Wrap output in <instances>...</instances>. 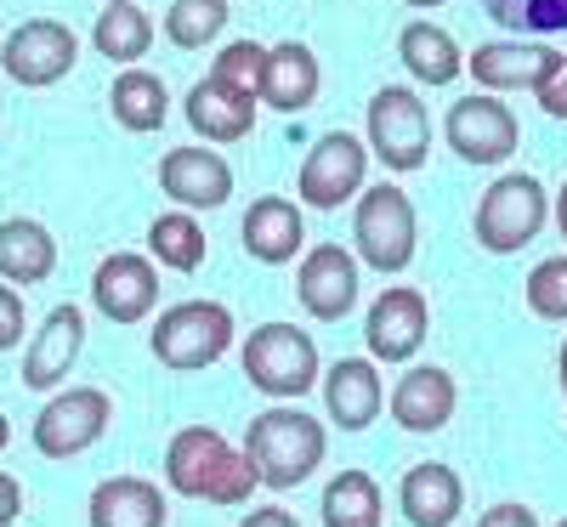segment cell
<instances>
[{
  "label": "cell",
  "instance_id": "8fae6325",
  "mask_svg": "<svg viewBox=\"0 0 567 527\" xmlns=\"http://www.w3.org/2000/svg\"><path fill=\"white\" fill-rule=\"evenodd\" d=\"M74 63H80V34L58 18H29L7 34V45H0V69H7V80L23 85V91H45V85L69 80Z\"/></svg>",
  "mask_w": 567,
  "mask_h": 527
},
{
  "label": "cell",
  "instance_id": "484cf974",
  "mask_svg": "<svg viewBox=\"0 0 567 527\" xmlns=\"http://www.w3.org/2000/svg\"><path fill=\"white\" fill-rule=\"evenodd\" d=\"M58 272V238L45 221L34 216H7L0 221V278L29 290V283H45Z\"/></svg>",
  "mask_w": 567,
  "mask_h": 527
},
{
  "label": "cell",
  "instance_id": "f1b7e54d",
  "mask_svg": "<svg viewBox=\"0 0 567 527\" xmlns=\"http://www.w3.org/2000/svg\"><path fill=\"white\" fill-rule=\"evenodd\" d=\"M323 527H381L386 521V499H381V483H374L369 471H341L329 476L323 488Z\"/></svg>",
  "mask_w": 567,
  "mask_h": 527
},
{
  "label": "cell",
  "instance_id": "4316f807",
  "mask_svg": "<svg viewBox=\"0 0 567 527\" xmlns=\"http://www.w3.org/2000/svg\"><path fill=\"white\" fill-rule=\"evenodd\" d=\"M109 114H114V125L131 131V136H154V131H165V120H171V91H165L159 74H148V69L131 63V69H120L114 85H109Z\"/></svg>",
  "mask_w": 567,
  "mask_h": 527
},
{
  "label": "cell",
  "instance_id": "74e56055",
  "mask_svg": "<svg viewBox=\"0 0 567 527\" xmlns=\"http://www.w3.org/2000/svg\"><path fill=\"white\" fill-rule=\"evenodd\" d=\"M18 510H23V483H18L12 471H0V527H12Z\"/></svg>",
  "mask_w": 567,
  "mask_h": 527
},
{
  "label": "cell",
  "instance_id": "5bb4252c",
  "mask_svg": "<svg viewBox=\"0 0 567 527\" xmlns=\"http://www.w3.org/2000/svg\"><path fill=\"white\" fill-rule=\"evenodd\" d=\"M91 307L109 323H142L159 307V261L142 250H114L91 272Z\"/></svg>",
  "mask_w": 567,
  "mask_h": 527
},
{
  "label": "cell",
  "instance_id": "ffe728a7",
  "mask_svg": "<svg viewBox=\"0 0 567 527\" xmlns=\"http://www.w3.org/2000/svg\"><path fill=\"white\" fill-rule=\"evenodd\" d=\"M256 97H245V91H233L221 80H194L182 97V120L194 125L199 142H210V148H227V142H245L256 131Z\"/></svg>",
  "mask_w": 567,
  "mask_h": 527
},
{
  "label": "cell",
  "instance_id": "836d02e7",
  "mask_svg": "<svg viewBox=\"0 0 567 527\" xmlns=\"http://www.w3.org/2000/svg\"><path fill=\"white\" fill-rule=\"evenodd\" d=\"M523 301L539 323H567V256H545L528 283H523Z\"/></svg>",
  "mask_w": 567,
  "mask_h": 527
},
{
  "label": "cell",
  "instance_id": "f35d334b",
  "mask_svg": "<svg viewBox=\"0 0 567 527\" xmlns=\"http://www.w3.org/2000/svg\"><path fill=\"white\" fill-rule=\"evenodd\" d=\"M239 527H301L290 510H284V505H261V510H245V521Z\"/></svg>",
  "mask_w": 567,
  "mask_h": 527
},
{
  "label": "cell",
  "instance_id": "8d00e7d4",
  "mask_svg": "<svg viewBox=\"0 0 567 527\" xmlns=\"http://www.w3.org/2000/svg\"><path fill=\"white\" fill-rule=\"evenodd\" d=\"M477 527H539V510H528V505H494V510L477 516Z\"/></svg>",
  "mask_w": 567,
  "mask_h": 527
},
{
  "label": "cell",
  "instance_id": "1f68e13d",
  "mask_svg": "<svg viewBox=\"0 0 567 527\" xmlns=\"http://www.w3.org/2000/svg\"><path fill=\"white\" fill-rule=\"evenodd\" d=\"M477 7L511 34H567V0H477Z\"/></svg>",
  "mask_w": 567,
  "mask_h": 527
},
{
  "label": "cell",
  "instance_id": "2e32d148",
  "mask_svg": "<svg viewBox=\"0 0 567 527\" xmlns=\"http://www.w3.org/2000/svg\"><path fill=\"white\" fill-rule=\"evenodd\" d=\"M561 52L539 40H483L477 52H465V74L477 80V91H494V97H511V91H534L550 69H556Z\"/></svg>",
  "mask_w": 567,
  "mask_h": 527
},
{
  "label": "cell",
  "instance_id": "603a6c76",
  "mask_svg": "<svg viewBox=\"0 0 567 527\" xmlns=\"http://www.w3.org/2000/svg\"><path fill=\"white\" fill-rule=\"evenodd\" d=\"M91 527H165L171 521V499L159 494V483L148 476H103L85 499Z\"/></svg>",
  "mask_w": 567,
  "mask_h": 527
},
{
  "label": "cell",
  "instance_id": "83f0119b",
  "mask_svg": "<svg viewBox=\"0 0 567 527\" xmlns=\"http://www.w3.org/2000/svg\"><path fill=\"white\" fill-rule=\"evenodd\" d=\"M91 45H97V58L131 69L136 58H148L154 45V18L136 7V0H109V7L97 12V23H91Z\"/></svg>",
  "mask_w": 567,
  "mask_h": 527
},
{
  "label": "cell",
  "instance_id": "7402d4cb",
  "mask_svg": "<svg viewBox=\"0 0 567 527\" xmlns=\"http://www.w3.org/2000/svg\"><path fill=\"white\" fill-rule=\"evenodd\" d=\"M323 91V69L307 40H278L267 45V74H261V103L272 114H307Z\"/></svg>",
  "mask_w": 567,
  "mask_h": 527
},
{
  "label": "cell",
  "instance_id": "52a82bcc",
  "mask_svg": "<svg viewBox=\"0 0 567 527\" xmlns=\"http://www.w3.org/2000/svg\"><path fill=\"white\" fill-rule=\"evenodd\" d=\"M363 142L392 176H409L432 159V108L414 85H381L363 114Z\"/></svg>",
  "mask_w": 567,
  "mask_h": 527
},
{
  "label": "cell",
  "instance_id": "3957f363",
  "mask_svg": "<svg viewBox=\"0 0 567 527\" xmlns=\"http://www.w3.org/2000/svg\"><path fill=\"white\" fill-rule=\"evenodd\" d=\"M352 250L369 272L398 278L420 256V216L398 182H369L352 205Z\"/></svg>",
  "mask_w": 567,
  "mask_h": 527
},
{
  "label": "cell",
  "instance_id": "8992f818",
  "mask_svg": "<svg viewBox=\"0 0 567 527\" xmlns=\"http://www.w3.org/2000/svg\"><path fill=\"white\" fill-rule=\"evenodd\" d=\"M233 312L221 301H176L154 318L148 329V352L171 369V374H199L210 363H221L233 352Z\"/></svg>",
  "mask_w": 567,
  "mask_h": 527
},
{
  "label": "cell",
  "instance_id": "5b68a950",
  "mask_svg": "<svg viewBox=\"0 0 567 527\" xmlns=\"http://www.w3.org/2000/svg\"><path fill=\"white\" fill-rule=\"evenodd\" d=\"M239 363H245V380L261 397H272V403H301L323 380L318 341L307 329H296V323H261V329H250Z\"/></svg>",
  "mask_w": 567,
  "mask_h": 527
},
{
  "label": "cell",
  "instance_id": "ac0fdd59",
  "mask_svg": "<svg viewBox=\"0 0 567 527\" xmlns=\"http://www.w3.org/2000/svg\"><path fill=\"white\" fill-rule=\"evenodd\" d=\"M307 205L301 199H284V194H261L250 199L245 221H239V238H245V256L261 261V267H290L301 250H307Z\"/></svg>",
  "mask_w": 567,
  "mask_h": 527
},
{
  "label": "cell",
  "instance_id": "ba28073f",
  "mask_svg": "<svg viewBox=\"0 0 567 527\" xmlns=\"http://www.w3.org/2000/svg\"><path fill=\"white\" fill-rule=\"evenodd\" d=\"M369 142L352 136V131H323L301 170H296V199L307 210H341V205H358V194L369 187Z\"/></svg>",
  "mask_w": 567,
  "mask_h": 527
},
{
  "label": "cell",
  "instance_id": "6da1fadb",
  "mask_svg": "<svg viewBox=\"0 0 567 527\" xmlns=\"http://www.w3.org/2000/svg\"><path fill=\"white\" fill-rule=\"evenodd\" d=\"M165 483L182 499H205V505L233 510V505H250L261 476L245 459V448H233L216 425H182L165 443Z\"/></svg>",
  "mask_w": 567,
  "mask_h": 527
},
{
  "label": "cell",
  "instance_id": "7bdbcfd3",
  "mask_svg": "<svg viewBox=\"0 0 567 527\" xmlns=\"http://www.w3.org/2000/svg\"><path fill=\"white\" fill-rule=\"evenodd\" d=\"M7 443H12V420L0 414V454H7Z\"/></svg>",
  "mask_w": 567,
  "mask_h": 527
},
{
  "label": "cell",
  "instance_id": "4dcf8cb0",
  "mask_svg": "<svg viewBox=\"0 0 567 527\" xmlns=\"http://www.w3.org/2000/svg\"><path fill=\"white\" fill-rule=\"evenodd\" d=\"M233 7L227 0H171L165 12V40L176 45V52H205V45L221 40Z\"/></svg>",
  "mask_w": 567,
  "mask_h": 527
},
{
  "label": "cell",
  "instance_id": "9a60e30c",
  "mask_svg": "<svg viewBox=\"0 0 567 527\" xmlns=\"http://www.w3.org/2000/svg\"><path fill=\"white\" fill-rule=\"evenodd\" d=\"M80 352H85V307L58 301L52 312L40 318L34 341H29V352H23V386H29V392H58L63 380L74 374Z\"/></svg>",
  "mask_w": 567,
  "mask_h": 527
},
{
  "label": "cell",
  "instance_id": "d6986e66",
  "mask_svg": "<svg viewBox=\"0 0 567 527\" xmlns=\"http://www.w3.org/2000/svg\"><path fill=\"white\" fill-rule=\"evenodd\" d=\"M460 409V386H454V374L443 363H414L398 374V386H392V420L403 431H414V437H432V431H443Z\"/></svg>",
  "mask_w": 567,
  "mask_h": 527
},
{
  "label": "cell",
  "instance_id": "60d3db41",
  "mask_svg": "<svg viewBox=\"0 0 567 527\" xmlns=\"http://www.w3.org/2000/svg\"><path fill=\"white\" fill-rule=\"evenodd\" d=\"M556 369H561V403H567V341H561V352H556Z\"/></svg>",
  "mask_w": 567,
  "mask_h": 527
},
{
  "label": "cell",
  "instance_id": "cb8c5ba5",
  "mask_svg": "<svg viewBox=\"0 0 567 527\" xmlns=\"http://www.w3.org/2000/svg\"><path fill=\"white\" fill-rule=\"evenodd\" d=\"M398 510H403L414 527H454L460 510H465V483H460V471L443 465V459L409 465L403 483H398Z\"/></svg>",
  "mask_w": 567,
  "mask_h": 527
},
{
  "label": "cell",
  "instance_id": "9c48e42d",
  "mask_svg": "<svg viewBox=\"0 0 567 527\" xmlns=\"http://www.w3.org/2000/svg\"><path fill=\"white\" fill-rule=\"evenodd\" d=\"M114 397L103 386H69L52 392L34 420V454L40 459H80L85 448H97L109 437Z\"/></svg>",
  "mask_w": 567,
  "mask_h": 527
},
{
  "label": "cell",
  "instance_id": "7a4b0ae2",
  "mask_svg": "<svg viewBox=\"0 0 567 527\" xmlns=\"http://www.w3.org/2000/svg\"><path fill=\"white\" fill-rule=\"evenodd\" d=\"M323 454H329V431L301 403H272L245 431V459L256 465L261 488H272V494L301 488L307 476L323 465Z\"/></svg>",
  "mask_w": 567,
  "mask_h": 527
},
{
  "label": "cell",
  "instance_id": "ab89813d",
  "mask_svg": "<svg viewBox=\"0 0 567 527\" xmlns=\"http://www.w3.org/2000/svg\"><path fill=\"white\" fill-rule=\"evenodd\" d=\"M550 221H556L561 238H567V182H561V194H550Z\"/></svg>",
  "mask_w": 567,
  "mask_h": 527
},
{
  "label": "cell",
  "instance_id": "f6af8a7d",
  "mask_svg": "<svg viewBox=\"0 0 567 527\" xmlns=\"http://www.w3.org/2000/svg\"><path fill=\"white\" fill-rule=\"evenodd\" d=\"M103 7H109V0H103Z\"/></svg>",
  "mask_w": 567,
  "mask_h": 527
},
{
  "label": "cell",
  "instance_id": "d6a6232c",
  "mask_svg": "<svg viewBox=\"0 0 567 527\" xmlns=\"http://www.w3.org/2000/svg\"><path fill=\"white\" fill-rule=\"evenodd\" d=\"M261 74H267V45L261 40H227L210 58V80L245 91V97H256V103H261Z\"/></svg>",
  "mask_w": 567,
  "mask_h": 527
},
{
  "label": "cell",
  "instance_id": "ee69618b",
  "mask_svg": "<svg viewBox=\"0 0 567 527\" xmlns=\"http://www.w3.org/2000/svg\"><path fill=\"white\" fill-rule=\"evenodd\" d=\"M556 527H567V516H561V521H556Z\"/></svg>",
  "mask_w": 567,
  "mask_h": 527
},
{
  "label": "cell",
  "instance_id": "30bf717a",
  "mask_svg": "<svg viewBox=\"0 0 567 527\" xmlns=\"http://www.w3.org/2000/svg\"><path fill=\"white\" fill-rule=\"evenodd\" d=\"M443 142L465 159V165H483L499 170L516 148H523V125H516L511 103H499L494 91H471L443 114Z\"/></svg>",
  "mask_w": 567,
  "mask_h": 527
},
{
  "label": "cell",
  "instance_id": "b9f144b4",
  "mask_svg": "<svg viewBox=\"0 0 567 527\" xmlns=\"http://www.w3.org/2000/svg\"><path fill=\"white\" fill-rule=\"evenodd\" d=\"M403 7H414V12H432V7H449V0H403Z\"/></svg>",
  "mask_w": 567,
  "mask_h": 527
},
{
  "label": "cell",
  "instance_id": "d590c367",
  "mask_svg": "<svg viewBox=\"0 0 567 527\" xmlns=\"http://www.w3.org/2000/svg\"><path fill=\"white\" fill-rule=\"evenodd\" d=\"M534 103H539L550 120H567V58H556V69L534 85Z\"/></svg>",
  "mask_w": 567,
  "mask_h": 527
},
{
  "label": "cell",
  "instance_id": "277c9868",
  "mask_svg": "<svg viewBox=\"0 0 567 527\" xmlns=\"http://www.w3.org/2000/svg\"><path fill=\"white\" fill-rule=\"evenodd\" d=\"M550 227V187L534 170H499L488 182V194L471 210V232L477 250L488 256H516Z\"/></svg>",
  "mask_w": 567,
  "mask_h": 527
},
{
  "label": "cell",
  "instance_id": "44dd1931",
  "mask_svg": "<svg viewBox=\"0 0 567 527\" xmlns=\"http://www.w3.org/2000/svg\"><path fill=\"white\" fill-rule=\"evenodd\" d=\"M323 409L341 431H369L381 420V403H386V380L374 369V358H341L323 369Z\"/></svg>",
  "mask_w": 567,
  "mask_h": 527
},
{
  "label": "cell",
  "instance_id": "f546056e",
  "mask_svg": "<svg viewBox=\"0 0 567 527\" xmlns=\"http://www.w3.org/2000/svg\"><path fill=\"white\" fill-rule=\"evenodd\" d=\"M148 256L165 267V272H199L205 256H210V238L199 227L194 210H165L148 221Z\"/></svg>",
  "mask_w": 567,
  "mask_h": 527
},
{
  "label": "cell",
  "instance_id": "4fadbf2b",
  "mask_svg": "<svg viewBox=\"0 0 567 527\" xmlns=\"http://www.w3.org/2000/svg\"><path fill=\"white\" fill-rule=\"evenodd\" d=\"M363 296V261L347 245H312L296 267V301L312 323H341Z\"/></svg>",
  "mask_w": 567,
  "mask_h": 527
},
{
  "label": "cell",
  "instance_id": "d4e9b609",
  "mask_svg": "<svg viewBox=\"0 0 567 527\" xmlns=\"http://www.w3.org/2000/svg\"><path fill=\"white\" fill-rule=\"evenodd\" d=\"M398 58H403V69H409L414 85H432V91H443V85H454V80L465 74L460 40H454L443 23H432V18L403 23V34H398Z\"/></svg>",
  "mask_w": 567,
  "mask_h": 527
},
{
  "label": "cell",
  "instance_id": "e0dca14e",
  "mask_svg": "<svg viewBox=\"0 0 567 527\" xmlns=\"http://www.w3.org/2000/svg\"><path fill=\"white\" fill-rule=\"evenodd\" d=\"M159 194L176 210H221L233 199V165L216 148H171L159 159Z\"/></svg>",
  "mask_w": 567,
  "mask_h": 527
},
{
  "label": "cell",
  "instance_id": "7c38bea8",
  "mask_svg": "<svg viewBox=\"0 0 567 527\" xmlns=\"http://www.w3.org/2000/svg\"><path fill=\"white\" fill-rule=\"evenodd\" d=\"M432 334V301L414 283H386L363 312V347L374 363H414Z\"/></svg>",
  "mask_w": 567,
  "mask_h": 527
},
{
  "label": "cell",
  "instance_id": "e575fe53",
  "mask_svg": "<svg viewBox=\"0 0 567 527\" xmlns=\"http://www.w3.org/2000/svg\"><path fill=\"white\" fill-rule=\"evenodd\" d=\"M23 347V296H18V283L0 278V352H12Z\"/></svg>",
  "mask_w": 567,
  "mask_h": 527
}]
</instances>
